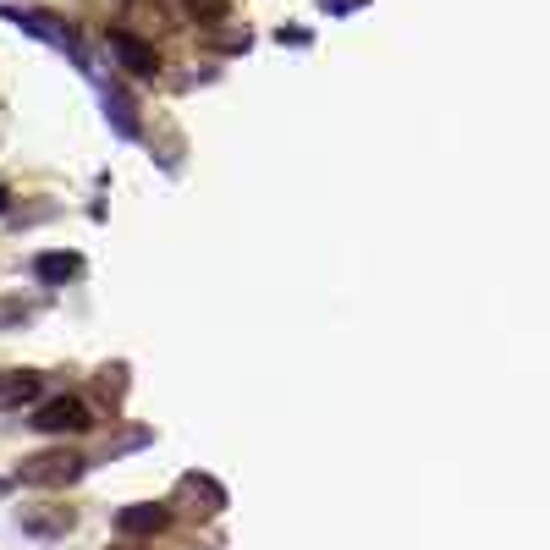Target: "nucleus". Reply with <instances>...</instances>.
Returning a JSON list of instances; mask_svg holds the SVG:
<instances>
[{
    "label": "nucleus",
    "instance_id": "1",
    "mask_svg": "<svg viewBox=\"0 0 550 550\" xmlns=\"http://www.w3.org/2000/svg\"><path fill=\"white\" fill-rule=\"evenodd\" d=\"M28 424L44 429V435H88L94 429V407L77 402V396H50V402H39V413Z\"/></svg>",
    "mask_w": 550,
    "mask_h": 550
},
{
    "label": "nucleus",
    "instance_id": "2",
    "mask_svg": "<svg viewBox=\"0 0 550 550\" xmlns=\"http://www.w3.org/2000/svg\"><path fill=\"white\" fill-rule=\"evenodd\" d=\"M77 473H83V457H77V451H39V457H28L17 468V479L22 484H72Z\"/></svg>",
    "mask_w": 550,
    "mask_h": 550
},
{
    "label": "nucleus",
    "instance_id": "3",
    "mask_svg": "<svg viewBox=\"0 0 550 550\" xmlns=\"http://www.w3.org/2000/svg\"><path fill=\"white\" fill-rule=\"evenodd\" d=\"M105 44H110V55H116L127 72H138V77H154V72H160V50H154V44L132 39V33H121V28H110Z\"/></svg>",
    "mask_w": 550,
    "mask_h": 550
},
{
    "label": "nucleus",
    "instance_id": "4",
    "mask_svg": "<svg viewBox=\"0 0 550 550\" xmlns=\"http://www.w3.org/2000/svg\"><path fill=\"white\" fill-rule=\"evenodd\" d=\"M116 523H121V534H154V528L171 523V512H165V506H149V501H143V506H127Z\"/></svg>",
    "mask_w": 550,
    "mask_h": 550
},
{
    "label": "nucleus",
    "instance_id": "5",
    "mask_svg": "<svg viewBox=\"0 0 550 550\" xmlns=\"http://www.w3.org/2000/svg\"><path fill=\"white\" fill-rule=\"evenodd\" d=\"M33 391H39V380H33V374H22V369H0V407H6V402H28Z\"/></svg>",
    "mask_w": 550,
    "mask_h": 550
},
{
    "label": "nucleus",
    "instance_id": "6",
    "mask_svg": "<svg viewBox=\"0 0 550 550\" xmlns=\"http://www.w3.org/2000/svg\"><path fill=\"white\" fill-rule=\"evenodd\" d=\"M77 259H66V253H50V259H39V275L44 281H61V275H72Z\"/></svg>",
    "mask_w": 550,
    "mask_h": 550
},
{
    "label": "nucleus",
    "instance_id": "7",
    "mask_svg": "<svg viewBox=\"0 0 550 550\" xmlns=\"http://www.w3.org/2000/svg\"><path fill=\"white\" fill-rule=\"evenodd\" d=\"M0 209H6V187H0Z\"/></svg>",
    "mask_w": 550,
    "mask_h": 550
}]
</instances>
